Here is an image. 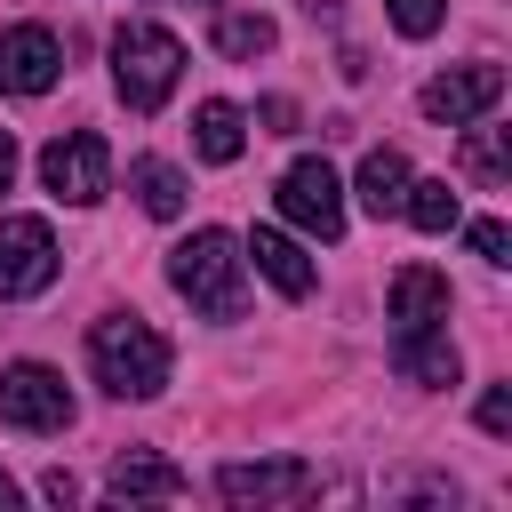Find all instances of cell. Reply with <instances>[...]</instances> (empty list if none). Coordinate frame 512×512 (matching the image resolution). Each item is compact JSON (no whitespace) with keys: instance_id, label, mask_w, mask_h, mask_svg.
I'll return each mask as SVG.
<instances>
[{"instance_id":"obj_19","label":"cell","mask_w":512,"mask_h":512,"mask_svg":"<svg viewBox=\"0 0 512 512\" xmlns=\"http://www.w3.org/2000/svg\"><path fill=\"white\" fill-rule=\"evenodd\" d=\"M272 16H248V8H232V16H216V48L224 56H240V64H256V56H272Z\"/></svg>"},{"instance_id":"obj_4","label":"cell","mask_w":512,"mask_h":512,"mask_svg":"<svg viewBox=\"0 0 512 512\" xmlns=\"http://www.w3.org/2000/svg\"><path fill=\"white\" fill-rule=\"evenodd\" d=\"M40 184H48L64 208H96V200L112 192V152H104V136H88V128L56 136V144L40 152Z\"/></svg>"},{"instance_id":"obj_5","label":"cell","mask_w":512,"mask_h":512,"mask_svg":"<svg viewBox=\"0 0 512 512\" xmlns=\"http://www.w3.org/2000/svg\"><path fill=\"white\" fill-rule=\"evenodd\" d=\"M0 424H16V432H64V424H72V392H64V376H56L48 360H16V368H0Z\"/></svg>"},{"instance_id":"obj_17","label":"cell","mask_w":512,"mask_h":512,"mask_svg":"<svg viewBox=\"0 0 512 512\" xmlns=\"http://www.w3.org/2000/svg\"><path fill=\"white\" fill-rule=\"evenodd\" d=\"M400 216L416 224V232H456V192H448V176H408V200H400Z\"/></svg>"},{"instance_id":"obj_18","label":"cell","mask_w":512,"mask_h":512,"mask_svg":"<svg viewBox=\"0 0 512 512\" xmlns=\"http://www.w3.org/2000/svg\"><path fill=\"white\" fill-rule=\"evenodd\" d=\"M128 192L144 200V216H184V176L168 160H136L128 168Z\"/></svg>"},{"instance_id":"obj_21","label":"cell","mask_w":512,"mask_h":512,"mask_svg":"<svg viewBox=\"0 0 512 512\" xmlns=\"http://www.w3.org/2000/svg\"><path fill=\"white\" fill-rule=\"evenodd\" d=\"M384 8H392V24H400L408 40H432L440 16H448V0H384Z\"/></svg>"},{"instance_id":"obj_10","label":"cell","mask_w":512,"mask_h":512,"mask_svg":"<svg viewBox=\"0 0 512 512\" xmlns=\"http://www.w3.org/2000/svg\"><path fill=\"white\" fill-rule=\"evenodd\" d=\"M216 496H224V504H296V496H312V464H296V456L216 464Z\"/></svg>"},{"instance_id":"obj_11","label":"cell","mask_w":512,"mask_h":512,"mask_svg":"<svg viewBox=\"0 0 512 512\" xmlns=\"http://www.w3.org/2000/svg\"><path fill=\"white\" fill-rule=\"evenodd\" d=\"M392 360L408 384H456V344H448V320L440 328H392Z\"/></svg>"},{"instance_id":"obj_27","label":"cell","mask_w":512,"mask_h":512,"mask_svg":"<svg viewBox=\"0 0 512 512\" xmlns=\"http://www.w3.org/2000/svg\"><path fill=\"white\" fill-rule=\"evenodd\" d=\"M0 512H16V480L8 472H0Z\"/></svg>"},{"instance_id":"obj_16","label":"cell","mask_w":512,"mask_h":512,"mask_svg":"<svg viewBox=\"0 0 512 512\" xmlns=\"http://www.w3.org/2000/svg\"><path fill=\"white\" fill-rule=\"evenodd\" d=\"M352 192H360V208H368V216H400V200H408V160H400L392 144H376V152L360 160Z\"/></svg>"},{"instance_id":"obj_1","label":"cell","mask_w":512,"mask_h":512,"mask_svg":"<svg viewBox=\"0 0 512 512\" xmlns=\"http://www.w3.org/2000/svg\"><path fill=\"white\" fill-rule=\"evenodd\" d=\"M88 368H96V384L112 400H152V392H168L176 352H168V336L144 312H104L88 328Z\"/></svg>"},{"instance_id":"obj_6","label":"cell","mask_w":512,"mask_h":512,"mask_svg":"<svg viewBox=\"0 0 512 512\" xmlns=\"http://www.w3.org/2000/svg\"><path fill=\"white\" fill-rule=\"evenodd\" d=\"M280 216L296 224V232H312V240H336L344 232V184H336V168L328 160H288V176H280Z\"/></svg>"},{"instance_id":"obj_7","label":"cell","mask_w":512,"mask_h":512,"mask_svg":"<svg viewBox=\"0 0 512 512\" xmlns=\"http://www.w3.org/2000/svg\"><path fill=\"white\" fill-rule=\"evenodd\" d=\"M56 280V232L40 216H0V304L40 296Z\"/></svg>"},{"instance_id":"obj_3","label":"cell","mask_w":512,"mask_h":512,"mask_svg":"<svg viewBox=\"0 0 512 512\" xmlns=\"http://www.w3.org/2000/svg\"><path fill=\"white\" fill-rule=\"evenodd\" d=\"M176 80H184V40H176L168 24L128 16V24L112 32V88H120V104H128V112H160V104L176 96Z\"/></svg>"},{"instance_id":"obj_12","label":"cell","mask_w":512,"mask_h":512,"mask_svg":"<svg viewBox=\"0 0 512 512\" xmlns=\"http://www.w3.org/2000/svg\"><path fill=\"white\" fill-rule=\"evenodd\" d=\"M240 256H256V272H264V280H272L288 304H304V296H312V280H320V272H312V256H304L288 232H272V224H264V232L240 248Z\"/></svg>"},{"instance_id":"obj_15","label":"cell","mask_w":512,"mask_h":512,"mask_svg":"<svg viewBox=\"0 0 512 512\" xmlns=\"http://www.w3.org/2000/svg\"><path fill=\"white\" fill-rule=\"evenodd\" d=\"M192 144H200V160H208V168H232V160H240V144H248V120H240V104L208 96V104L192 112Z\"/></svg>"},{"instance_id":"obj_23","label":"cell","mask_w":512,"mask_h":512,"mask_svg":"<svg viewBox=\"0 0 512 512\" xmlns=\"http://www.w3.org/2000/svg\"><path fill=\"white\" fill-rule=\"evenodd\" d=\"M480 432H496V440L512 432V384H488L480 392Z\"/></svg>"},{"instance_id":"obj_22","label":"cell","mask_w":512,"mask_h":512,"mask_svg":"<svg viewBox=\"0 0 512 512\" xmlns=\"http://www.w3.org/2000/svg\"><path fill=\"white\" fill-rule=\"evenodd\" d=\"M472 248H480L488 264H512V232H504V216H480V224H472Z\"/></svg>"},{"instance_id":"obj_26","label":"cell","mask_w":512,"mask_h":512,"mask_svg":"<svg viewBox=\"0 0 512 512\" xmlns=\"http://www.w3.org/2000/svg\"><path fill=\"white\" fill-rule=\"evenodd\" d=\"M8 184H16V136L0 128V192H8Z\"/></svg>"},{"instance_id":"obj_13","label":"cell","mask_w":512,"mask_h":512,"mask_svg":"<svg viewBox=\"0 0 512 512\" xmlns=\"http://www.w3.org/2000/svg\"><path fill=\"white\" fill-rule=\"evenodd\" d=\"M448 320V280L432 264H400L392 272V328H440Z\"/></svg>"},{"instance_id":"obj_24","label":"cell","mask_w":512,"mask_h":512,"mask_svg":"<svg viewBox=\"0 0 512 512\" xmlns=\"http://www.w3.org/2000/svg\"><path fill=\"white\" fill-rule=\"evenodd\" d=\"M264 128H272V136H288V128H296V104H288V96H272V104H264Z\"/></svg>"},{"instance_id":"obj_9","label":"cell","mask_w":512,"mask_h":512,"mask_svg":"<svg viewBox=\"0 0 512 512\" xmlns=\"http://www.w3.org/2000/svg\"><path fill=\"white\" fill-rule=\"evenodd\" d=\"M64 72V48L48 24H8L0 32V96H48Z\"/></svg>"},{"instance_id":"obj_8","label":"cell","mask_w":512,"mask_h":512,"mask_svg":"<svg viewBox=\"0 0 512 512\" xmlns=\"http://www.w3.org/2000/svg\"><path fill=\"white\" fill-rule=\"evenodd\" d=\"M424 120H440V128H472V120H488L496 104H504V72L496 64H456V72H440V80H424Z\"/></svg>"},{"instance_id":"obj_2","label":"cell","mask_w":512,"mask_h":512,"mask_svg":"<svg viewBox=\"0 0 512 512\" xmlns=\"http://www.w3.org/2000/svg\"><path fill=\"white\" fill-rule=\"evenodd\" d=\"M168 288L192 312H208V320H240L248 312V256H240V240L216 232V224H200L192 240L168 248Z\"/></svg>"},{"instance_id":"obj_14","label":"cell","mask_w":512,"mask_h":512,"mask_svg":"<svg viewBox=\"0 0 512 512\" xmlns=\"http://www.w3.org/2000/svg\"><path fill=\"white\" fill-rule=\"evenodd\" d=\"M104 488H112L120 504H128V496H184V472H176L168 456H152V448H128V456H112Z\"/></svg>"},{"instance_id":"obj_20","label":"cell","mask_w":512,"mask_h":512,"mask_svg":"<svg viewBox=\"0 0 512 512\" xmlns=\"http://www.w3.org/2000/svg\"><path fill=\"white\" fill-rule=\"evenodd\" d=\"M464 168H472L480 184H504V176H512V144H504V128H472V136H464Z\"/></svg>"},{"instance_id":"obj_25","label":"cell","mask_w":512,"mask_h":512,"mask_svg":"<svg viewBox=\"0 0 512 512\" xmlns=\"http://www.w3.org/2000/svg\"><path fill=\"white\" fill-rule=\"evenodd\" d=\"M40 488H48V504H72V496H80V480H72V472H64V464H56V472H48V480H40Z\"/></svg>"}]
</instances>
